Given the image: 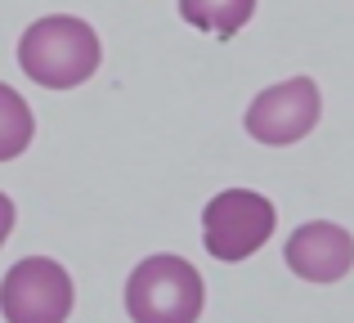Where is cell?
<instances>
[{
  "label": "cell",
  "instance_id": "ba28073f",
  "mask_svg": "<svg viewBox=\"0 0 354 323\" xmlns=\"http://www.w3.org/2000/svg\"><path fill=\"white\" fill-rule=\"evenodd\" d=\"M32 135H36V122H32L27 99L0 81V162H14L32 144Z\"/></svg>",
  "mask_w": 354,
  "mask_h": 323
},
{
  "label": "cell",
  "instance_id": "8992f818",
  "mask_svg": "<svg viewBox=\"0 0 354 323\" xmlns=\"http://www.w3.org/2000/svg\"><path fill=\"white\" fill-rule=\"evenodd\" d=\"M287 270L305 283H337L354 270V238L332 220H310L287 238Z\"/></svg>",
  "mask_w": 354,
  "mask_h": 323
},
{
  "label": "cell",
  "instance_id": "277c9868",
  "mask_svg": "<svg viewBox=\"0 0 354 323\" xmlns=\"http://www.w3.org/2000/svg\"><path fill=\"white\" fill-rule=\"evenodd\" d=\"M5 323H63L72 315V279L59 261L27 256L0 283Z\"/></svg>",
  "mask_w": 354,
  "mask_h": 323
},
{
  "label": "cell",
  "instance_id": "3957f363",
  "mask_svg": "<svg viewBox=\"0 0 354 323\" xmlns=\"http://www.w3.org/2000/svg\"><path fill=\"white\" fill-rule=\"evenodd\" d=\"M278 211L256 189H225L202 211V243L216 261H247L269 243Z\"/></svg>",
  "mask_w": 354,
  "mask_h": 323
},
{
  "label": "cell",
  "instance_id": "7a4b0ae2",
  "mask_svg": "<svg viewBox=\"0 0 354 323\" xmlns=\"http://www.w3.org/2000/svg\"><path fill=\"white\" fill-rule=\"evenodd\" d=\"M126 310L135 323H198L202 274L184 256H148L126 283Z\"/></svg>",
  "mask_w": 354,
  "mask_h": 323
},
{
  "label": "cell",
  "instance_id": "9c48e42d",
  "mask_svg": "<svg viewBox=\"0 0 354 323\" xmlns=\"http://www.w3.org/2000/svg\"><path fill=\"white\" fill-rule=\"evenodd\" d=\"M9 229H14V202L0 193V247H5V238H9Z\"/></svg>",
  "mask_w": 354,
  "mask_h": 323
},
{
  "label": "cell",
  "instance_id": "52a82bcc",
  "mask_svg": "<svg viewBox=\"0 0 354 323\" xmlns=\"http://www.w3.org/2000/svg\"><path fill=\"white\" fill-rule=\"evenodd\" d=\"M251 14H256V0H180L184 23H193L198 32H211V36L242 32Z\"/></svg>",
  "mask_w": 354,
  "mask_h": 323
},
{
  "label": "cell",
  "instance_id": "5b68a950",
  "mask_svg": "<svg viewBox=\"0 0 354 323\" xmlns=\"http://www.w3.org/2000/svg\"><path fill=\"white\" fill-rule=\"evenodd\" d=\"M319 113H323V95L310 77H292V81H278V86L260 90L247 108V135L260 144H296L319 126Z\"/></svg>",
  "mask_w": 354,
  "mask_h": 323
},
{
  "label": "cell",
  "instance_id": "6da1fadb",
  "mask_svg": "<svg viewBox=\"0 0 354 323\" xmlns=\"http://www.w3.org/2000/svg\"><path fill=\"white\" fill-rule=\"evenodd\" d=\"M18 63L23 72L45 90H72L95 77L99 68V36L86 18L50 14L36 18L18 41Z\"/></svg>",
  "mask_w": 354,
  "mask_h": 323
}]
</instances>
